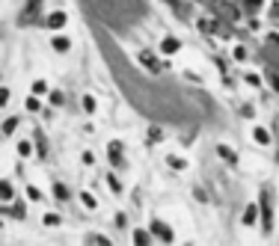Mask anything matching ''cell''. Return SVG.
I'll use <instances>...</instances> for the list:
<instances>
[{"label": "cell", "instance_id": "obj_1", "mask_svg": "<svg viewBox=\"0 0 279 246\" xmlns=\"http://www.w3.org/2000/svg\"><path fill=\"white\" fill-rule=\"evenodd\" d=\"M95 36V45L107 62L116 86L122 89L128 104L143 113L152 122L175 125V128H199V125L217 119L214 101L199 89H187L175 80H166L160 74H149L146 68H137L125 57L116 33H110L101 24H89Z\"/></svg>", "mask_w": 279, "mask_h": 246}, {"label": "cell", "instance_id": "obj_2", "mask_svg": "<svg viewBox=\"0 0 279 246\" xmlns=\"http://www.w3.org/2000/svg\"><path fill=\"white\" fill-rule=\"evenodd\" d=\"M77 3L89 24H101L116 36H128L149 18L146 0H77Z\"/></svg>", "mask_w": 279, "mask_h": 246}, {"label": "cell", "instance_id": "obj_3", "mask_svg": "<svg viewBox=\"0 0 279 246\" xmlns=\"http://www.w3.org/2000/svg\"><path fill=\"white\" fill-rule=\"evenodd\" d=\"M39 9H42V0H27L24 9L18 12V24H21V27H27V24H42L45 18L39 15Z\"/></svg>", "mask_w": 279, "mask_h": 246}, {"label": "cell", "instance_id": "obj_4", "mask_svg": "<svg viewBox=\"0 0 279 246\" xmlns=\"http://www.w3.org/2000/svg\"><path fill=\"white\" fill-rule=\"evenodd\" d=\"M42 27H48L51 33H62L68 27V12H65V9H51V12L45 15Z\"/></svg>", "mask_w": 279, "mask_h": 246}, {"label": "cell", "instance_id": "obj_5", "mask_svg": "<svg viewBox=\"0 0 279 246\" xmlns=\"http://www.w3.org/2000/svg\"><path fill=\"white\" fill-rule=\"evenodd\" d=\"M149 231L155 234L157 240H163V243H172V240H175L172 228H169V225H166L163 219H152V222H149Z\"/></svg>", "mask_w": 279, "mask_h": 246}, {"label": "cell", "instance_id": "obj_6", "mask_svg": "<svg viewBox=\"0 0 279 246\" xmlns=\"http://www.w3.org/2000/svg\"><path fill=\"white\" fill-rule=\"evenodd\" d=\"M107 160H110L113 169H122L125 166V154H122V143L119 140H110L107 143Z\"/></svg>", "mask_w": 279, "mask_h": 246}, {"label": "cell", "instance_id": "obj_7", "mask_svg": "<svg viewBox=\"0 0 279 246\" xmlns=\"http://www.w3.org/2000/svg\"><path fill=\"white\" fill-rule=\"evenodd\" d=\"M137 62H140V68H146L149 74H160V60H157L152 51H140V54H137Z\"/></svg>", "mask_w": 279, "mask_h": 246}, {"label": "cell", "instance_id": "obj_8", "mask_svg": "<svg viewBox=\"0 0 279 246\" xmlns=\"http://www.w3.org/2000/svg\"><path fill=\"white\" fill-rule=\"evenodd\" d=\"M51 48H54L57 54H68V51H71V39H68L65 33H54V36H51Z\"/></svg>", "mask_w": 279, "mask_h": 246}, {"label": "cell", "instance_id": "obj_9", "mask_svg": "<svg viewBox=\"0 0 279 246\" xmlns=\"http://www.w3.org/2000/svg\"><path fill=\"white\" fill-rule=\"evenodd\" d=\"M181 51V42L175 36H163L160 39V54H178Z\"/></svg>", "mask_w": 279, "mask_h": 246}, {"label": "cell", "instance_id": "obj_10", "mask_svg": "<svg viewBox=\"0 0 279 246\" xmlns=\"http://www.w3.org/2000/svg\"><path fill=\"white\" fill-rule=\"evenodd\" d=\"M3 214H9V216H12V219H27V205H24L21 199H18V202L12 199V205H9V208H6Z\"/></svg>", "mask_w": 279, "mask_h": 246}, {"label": "cell", "instance_id": "obj_11", "mask_svg": "<svg viewBox=\"0 0 279 246\" xmlns=\"http://www.w3.org/2000/svg\"><path fill=\"white\" fill-rule=\"evenodd\" d=\"M261 211H264V231H270V222H273V216H270V190L261 193Z\"/></svg>", "mask_w": 279, "mask_h": 246}, {"label": "cell", "instance_id": "obj_12", "mask_svg": "<svg viewBox=\"0 0 279 246\" xmlns=\"http://www.w3.org/2000/svg\"><path fill=\"white\" fill-rule=\"evenodd\" d=\"M30 92L39 95V98H48V92H51V83H48L45 77H36V80L30 83Z\"/></svg>", "mask_w": 279, "mask_h": 246}, {"label": "cell", "instance_id": "obj_13", "mask_svg": "<svg viewBox=\"0 0 279 246\" xmlns=\"http://www.w3.org/2000/svg\"><path fill=\"white\" fill-rule=\"evenodd\" d=\"M152 240H155V234H152L149 228H137V231H134V243L137 246H149Z\"/></svg>", "mask_w": 279, "mask_h": 246}, {"label": "cell", "instance_id": "obj_14", "mask_svg": "<svg viewBox=\"0 0 279 246\" xmlns=\"http://www.w3.org/2000/svg\"><path fill=\"white\" fill-rule=\"evenodd\" d=\"M80 107H83V113H89V116H92L95 110H98V98H95V95H80Z\"/></svg>", "mask_w": 279, "mask_h": 246}, {"label": "cell", "instance_id": "obj_15", "mask_svg": "<svg viewBox=\"0 0 279 246\" xmlns=\"http://www.w3.org/2000/svg\"><path fill=\"white\" fill-rule=\"evenodd\" d=\"M18 131V116H9V119H3V125H0V134L3 137H12Z\"/></svg>", "mask_w": 279, "mask_h": 246}, {"label": "cell", "instance_id": "obj_16", "mask_svg": "<svg viewBox=\"0 0 279 246\" xmlns=\"http://www.w3.org/2000/svg\"><path fill=\"white\" fill-rule=\"evenodd\" d=\"M15 199V190H12V184L6 181V178H0V202H12Z\"/></svg>", "mask_w": 279, "mask_h": 246}, {"label": "cell", "instance_id": "obj_17", "mask_svg": "<svg viewBox=\"0 0 279 246\" xmlns=\"http://www.w3.org/2000/svg\"><path fill=\"white\" fill-rule=\"evenodd\" d=\"M54 199H57V202H68V199H71V190L62 184V181H57V184H54Z\"/></svg>", "mask_w": 279, "mask_h": 246}, {"label": "cell", "instance_id": "obj_18", "mask_svg": "<svg viewBox=\"0 0 279 246\" xmlns=\"http://www.w3.org/2000/svg\"><path fill=\"white\" fill-rule=\"evenodd\" d=\"M80 205H83L86 211H95V208H98V199H95L89 190H83V193H80Z\"/></svg>", "mask_w": 279, "mask_h": 246}, {"label": "cell", "instance_id": "obj_19", "mask_svg": "<svg viewBox=\"0 0 279 246\" xmlns=\"http://www.w3.org/2000/svg\"><path fill=\"white\" fill-rule=\"evenodd\" d=\"M258 222V205H247L244 211V225H255Z\"/></svg>", "mask_w": 279, "mask_h": 246}, {"label": "cell", "instance_id": "obj_20", "mask_svg": "<svg viewBox=\"0 0 279 246\" xmlns=\"http://www.w3.org/2000/svg\"><path fill=\"white\" fill-rule=\"evenodd\" d=\"M24 107H27V113H39V110H42V98H39V95H27V101H24Z\"/></svg>", "mask_w": 279, "mask_h": 246}, {"label": "cell", "instance_id": "obj_21", "mask_svg": "<svg viewBox=\"0 0 279 246\" xmlns=\"http://www.w3.org/2000/svg\"><path fill=\"white\" fill-rule=\"evenodd\" d=\"M86 243H101V246H110V237L107 234H98V231H89L86 237H83Z\"/></svg>", "mask_w": 279, "mask_h": 246}, {"label": "cell", "instance_id": "obj_22", "mask_svg": "<svg viewBox=\"0 0 279 246\" xmlns=\"http://www.w3.org/2000/svg\"><path fill=\"white\" fill-rule=\"evenodd\" d=\"M48 101H51V107H62V104H65V92L51 89V92H48Z\"/></svg>", "mask_w": 279, "mask_h": 246}, {"label": "cell", "instance_id": "obj_23", "mask_svg": "<svg viewBox=\"0 0 279 246\" xmlns=\"http://www.w3.org/2000/svg\"><path fill=\"white\" fill-rule=\"evenodd\" d=\"M252 140L261 143V146H267V143H270V134H267L264 128H252Z\"/></svg>", "mask_w": 279, "mask_h": 246}, {"label": "cell", "instance_id": "obj_24", "mask_svg": "<svg viewBox=\"0 0 279 246\" xmlns=\"http://www.w3.org/2000/svg\"><path fill=\"white\" fill-rule=\"evenodd\" d=\"M36 154H39V157H45V154H48V140L42 137V131L36 134Z\"/></svg>", "mask_w": 279, "mask_h": 246}, {"label": "cell", "instance_id": "obj_25", "mask_svg": "<svg viewBox=\"0 0 279 246\" xmlns=\"http://www.w3.org/2000/svg\"><path fill=\"white\" fill-rule=\"evenodd\" d=\"M60 222H62V219H60V214H54V211H51V214H45V216H42V225H48V228H57Z\"/></svg>", "mask_w": 279, "mask_h": 246}, {"label": "cell", "instance_id": "obj_26", "mask_svg": "<svg viewBox=\"0 0 279 246\" xmlns=\"http://www.w3.org/2000/svg\"><path fill=\"white\" fill-rule=\"evenodd\" d=\"M24 193H27V202H42V199H45V196H42V190H39L36 184H30Z\"/></svg>", "mask_w": 279, "mask_h": 246}, {"label": "cell", "instance_id": "obj_27", "mask_svg": "<svg viewBox=\"0 0 279 246\" xmlns=\"http://www.w3.org/2000/svg\"><path fill=\"white\" fill-rule=\"evenodd\" d=\"M33 154V143L30 140H18V157H30Z\"/></svg>", "mask_w": 279, "mask_h": 246}, {"label": "cell", "instance_id": "obj_28", "mask_svg": "<svg viewBox=\"0 0 279 246\" xmlns=\"http://www.w3.org/2000/svg\"><path fill=\"white\" fill-rule=\"evenodd\" d=\"M107 187H110V190H113V193H116V196H119V193H122V181H119V178H116V175H113V172H110V175H107Z\"/></svg>", "mask_w": 279, "mask_h": 246}, {"label": "cell", "instance_id": "obj_29", "mask_svg": "<svg viewBox=\"0 0 279 246\" xmlns=\"http://www.w3.org/2000/svg\"><path fill=\"white\" fill-rule=\"evenodd\" d=\"M12 101V92H9V86H0V107H6Z\"/></svg>", "mask_w": 279, "mask_h": 246}, {"label": "cell", "instance_id": "obj_30", "mask_svg": "<svg viewBox=\"0 0 279 246\" xmlns=\"http://www.w3.org/2000/svg\"><path fill=\"white\" fill-rule=\"evenodd\" d=\"M244 6H247L249 12H258L261 9V0H244Z\"/></svg>", "mask_w": 279, "mask_h": 246}, {"label": "cell", "instance_id": "obj_31", "mask_svg": "<svg viewBox=\"0 0 279 246\" xmlns=\"http://www.w3.org/2000/svg\"><path fill=\"white\" fill-rule=\"evenodd\" d=\"M166 163H169V166H175V169H184V160H178V157H172V154L166 157Z\"/></svg>", "mask_w": 279, "mask_h": 246}, {"label": "cell", "instance_id": "obj_32", "mask_svg": "<svg viewBox=\"0 0 279 246\" xmlns=\"http://www.w3.org/2000/svg\"><path fill=\"white\" fill-rule=\"evenodd\" d=\"M80 160H83L86 166H92V163H95V154L92 152H83V154H80Z\"/></svg>", "mask_w": 279, "mask_h": 246}, {"label": "cell", "instance_id": "obj_33", "mask_svg": "<svg viewBox=\"0 0 279 246\" xmlns=\"http://www.w3.org/2000/svg\"><path fill=\"white\" fill-rule=\"evenodd\" d=\"M220 154H223V157H226V160H232V163H235V154L229 152V149H226V146H220Z\"/></svg>", "mask_w": 279, "mask_h": 246}, {"label": "cell", "instance_id": "obj_34", "mask_svg": "<svg viewBox=\"0 0 279 246\" xmlns=\"http://www.w3.org/2000/svg\"><path fill=\"white\" fill-rule=\"evenodd\" d=\"M125 222H128V219H125V214H122V211H119V214H116V225H119V228H122Z\"/></svg>", "mask_w": 279, "mask_h": 246}]
</instances>
